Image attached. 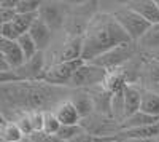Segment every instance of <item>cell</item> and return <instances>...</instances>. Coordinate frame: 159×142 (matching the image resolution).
I'll return each instance as SVG.
<instances>
[{"label": "cell", "instance_id": "6da1fadb", "mask_svg": "<svg viewBox=\"0 0 159 142\" xmlns=\"http://www.w3.org/2000/svg\"><path fill=\"white\" fill-rule=\"evenodd\" d=\"M70 96L65 88L52 86L45 82H18L2 85V107L5 113L15 109L16 113L24 112H48Z\"/></svg>", "mask_w": 159, "mask_h": 142}, {"label": "cell", "instance_id": "7a4b0ae2", "mask_svg": "<svg viewBox=\"0 0 159 142\" xmlns=\"http://www.w3.org/2000/svg\"><path fill=\"white\" fill-rule=\"evenodd\" d=\"M134 43L126 31L118 24L113 13H97L89 22L83 35V61L92 62L99 56L108 51L126 45Z\"/></svg>", "mask_w": 159, "mask_h": 142}, {"label": "cell", "instance_id": "3957f363", "mask_svg": "<svg viewBox=\"0 0 159 142\" xmlns=\"http://www.w3.org/2000/svg\"><path fill=\"white\" fill-rule=\"evenodd\" d=\"M45 53L40 51L37 56L25 61L21 67L13 69L7 73H0V83H18V82H43L45 77Z\"/></svg>", "mask_w": 159, "mask_h": 142}, {"label": "cell", "instance_id": "277c9868", "mask_svg": "<svg viewBox=\"0 0 159 142\" xmlns=\"http://www.w3.org/2000/svg\"><path fill=\"white\" fill-rule=\"evenodd\" d=\"M97 2H84L78 3L75 7H70L67 21H65L64 27L67 29V37H83L89 22L92 21L99 10Z\"/></svg>", "mask_w": 159, "mask_h": 142}, {"label": "cell", "instance_id": "5b68a950", "mask_svg": "<svg viewBox=\"0 0 159 142\" xmlns=\"http://www.w3.org/2000/svg\"><path fill=\"white\" fill-rule=\"evenodd\" d=\"M113 16L118 21V24L126 31V34L130 37V40L134 42V43H137L140 38L145 35V32L151 27V24L147 19L142 18L137 11L129 8L127 5L115 10L113 11Z\"/></svg>", "mask_w": 159, "mask_h": 142}, {"label": "cell", "instance_id": "8992f818", "mask_svg": "<svg viewBox=\"0 0 159 142\" xmlns=\"http://www.w3.org/2000/svg\"><path fill=\"white\" fill-rule=\"evenodd\" d=\"M137 50H139L137 43H126V45H121V46L108 51V53L99 56L91 64H96V66L105 69L107 72L116 70V69H121L124 64H127L132 58H134L135 53H137Z\"/></svg>", "mask_w": 159, "mask_h": 142}, {"label": "cell", "instance_id": "52a82bcc", "mask_svg": "<svg viewBox=\"0 0 159 142\" xmlns=\"http://www.w3.org/2000/svg\"><path fill=\"white\" fill-rule=\"evenodd\" d=\"M84 64V61H73V62H54L51 67L46 69L43 82L52 86H70L76 70Z\"/></svg>", "mask_w": 159, "mask_h": 142}, {"label": "cell", "instance_id": "ba28073f", "mask_svg": "<svg viewBox=\"0 0 159 142\" xmlns=\"http://www.w3.org/2000/svg\"><path fill=\"white\" fill-rule=\"evenodd\" d=\"M107 77V70L91 62H84L73 77L70 86L73 89H91L103 85V80Z\"/></svg>", "mask_w": 159, "mask_h": 142}, {"label": "cell", "instance_id": "9c48e42d", "mask_svg": "<svg viewBox=\"0 0 159 142\" xmlns=\"http://www.w3.org/2000/svg\"><path fill=\"white\" fill-rule=\"evenodd\" d=\"M70 11L69 3H62V2H43L42 8L38 11V16L42 21H45L52 31L62 29L65 26Z\"/></svg>", "mask_w": 159, "mask_h": 142}, {"label": "cell", "instance_id": "30bf717a", "mask_svg": "<svg viewBox=\"0 0 159 142\" xmlns=\"http://www.w3.org/2000/svg\"><path fill=\"white\" fill-rule=\"evenodd\" d=\"M83 59V37H67L56 54V62H73Z\"/></svg>", "mask_w": 159, "mask_h": 142}, {"label": "cell", "instance_id": "8fae6325", "mask_svg": "<svg viewBox=\"0 0 159 142\" xmlns=\"http://www.w3.org/2000/svg\"><path fill=\"white\" fill-rule=\"evenodd\" d=\"M0 58L7 61L11 69H18L25 62V58L22 54V50H21L18 40L0 38Z\"/></svg>", "mask_w": 159, "mask_h": 142}, {"label": "cell", "instance_id": "7c38bea8", "mask_svg": "<svg viewBox=\"0 0 159 142\" xmlns=\"http://www.w3.org/2000/svg\"><path fill=\"white\" fill-rule=\"evenodd\" d=\"M54 115L57 117V120L61 121V125H81V115H80L78 109L73 106V102L70 99H64L62 102L52 109Z\"/></svg>", "mask_w": 159, "mask_h": 142}, {"label": "cell", "instance_id": "4fadbf2b", "mask_svg": "<svg viewBox=\"0 0 159 142\" xmlns=\"http://www.w3.org/2000/svg\"><path fill=\"white\" fill-rule=\"evenodd\" d=\"M126 5L134 11H137L151 26L159 24V7L156 3V0H132V2H127Z\"/></svg>", "mask_w": 159, "mask_h": 142}, {"label": "cell", "instance_id": "5bb4252c", "mask_svg": "<svg viewBox=\"0 0 159 142\" xmlns=\"http://www.w3.org/2000/svg\"><path fill=\"white\" fill-rule=\"evenodd\" d=\"M52 32H54V31H52L45 21L40 19V16H38V19L34 22V26L29 31V34L34 38V42L37 43L38 50L43 51V53H45V50L49 46V43L52 40Z\"/></svg>", "mask_w": 159, "mask_h": 142}, {"label": "cell", "instance_id": "9a60e30c", "mask_svg": "<svg viewBox=\"0 0 159 142\" xmlns=\"http://www.w3.org/2000/svg\"><path fill=\"white\" fill-rule=\"evenodd\" d=\"M69 99L78 109L81 118H86V117L94 113V101H92V97H91L89 89H73V91H70Z\"/></svg>", "mask_w": 159, "mask_h": 142}, {"label": "cell", "instance_id": "2e32d148", "mask_svg": "<svg viewBox=\"0 0 159 142\" xmlns=\"http://www.w3.org/2000/svg\"><path fill=\"white\" fill-rule=\"evenodd\" d=\"M140 102H142V89L134 85H127V88L123 93L124 118L130 117V115H134L135 112L140 110Z\"/></svg>", "mask_w": 159, "mask_h": 142}, {"label": "cell", "instance_id": "e0dca14e", "mask_svg": "<svg viewBox=\"0 0 159 142\" xmlns=\"http://www.w3.org/2000/svg\"><path fill=\"white\" fill-rule=\"evenodd\" d=\"M0 137H2V142H22L25 139L18 123L3 117V115L2 121H0Z\"/></svg>", "mask_w": 159, "mask_h": 142}, {"label": "cell", "instance_id": "ac0fdd59", "mask_svg": "<svg viewBox=\"0 0 159 142\" xmlns=\"http://www.w3.org/2000/svg\"><path fill=\"white\" fill-rule=\"evenodd\" d=\"M154 123H159V118L156 117H151V115L145 113L142 110L135 112L134 115L124 118L121 123H119V131H126V130H135V128H142V126H150V125H154Z\"/></svg>", "mask_w": 159, "mask_h": 142}, {"label": "cell", "instance_id": "d6986e66", "mask_svg": "<svg viewBox=\"0 0 159 142\" xmlns=\"http://www.w3.org/2000/svg\"><path fill=\"white\" fill-rule=\"evenodd\" d=\"M119 140L121 139H157L159 137V123L150 125V126H142L135 128V130H126L118 133Z\"/></svg>", "mask_w": 159, "mask_h": 142}, {"label": "cell", "instance_id": "ffe728a7", "mask_svg": "<svg viewBox=\"0 0 159 142\" xmlns=\"http://www.w3.org/2000/svg\"><path fill=\"white\" fill-rule=\"evenodd\" d=\"M140 110L159 118V93L153 91V89H142Z\"/></svg>", "mask_w": 159, "mask_h": 142}, {"label": "cell", "instance_id": "44dd1931", "mask_svg": "<svg viewBox=\"0 0 159 142\" xmlns=\"http://www.w3.org/2000/svg\"><path fill=\"white\" fill-rule=\"evenodd\" d=\"M137 46H139V50H143V51L159 50V24H153L145 32V35L137 42Z\"/></svg>", "mask_w": 159, "mask_h": 142}, {"label": "cell", "instance_id": "7402d4cb", "mask_svg": "<svg viewBox=\"0 0 159 142\" xmlns=\"http://www.w3.org/2000/svg\"><path fill=\"white\" fill-rule=\"evenodd\" d=\"M18 43H19V46H21V50H22V54H24L25 61L32 59L34 56H37V54L40 53V50H38L37 43L34 42V38L30 37V34L21 35V37L18 38Z\"/></svg>", "mask_w": 159, "mask_h": 142}, {"label": "cell", "instance_id": "603a6c76", "mask_svg": "<svg viewBox=\"0 0 159 142\" xmlns=\"http://www.w3.org/2000/svg\"><path fill=\"white\" fill-rule=\"evenodd\" d=\"M84 133V128L81 125H62L61 126V130L59 133L56 134L57 137H61L62 140L65 142H72L75 140L80 134H83Z\"/></svg>", "mask_w": 159, "mask_h": 142}, {"label": "cell", "instance_id": "cb8c5ba5", "mask_svg": "<svg viewBox=\"0 0 159 142\" xmlns=\"http://www.w3.org/2000/svg\"><path fill=\"white\" fill-rule=\"evenodd\" d=\"M61 121L57 120V117L54 115V112L52 110H48L45 112V120H43V130L42 133H46V134H52L56 136L61 130Z\"/></svg>", "mask_w": 159, "mask_h": 142}, {"label": "cell", "instance_id": "d4e9b609", "mask_svg": "<svg viewBox=\"0 0 159 142\" xmlns=\"http://www.w3.org/2000/svg\"><path fill=\"white\" fill-rule=\"evenodd\" d=\"M42 3L43 2H40V0H19L16 11L18 15H38Z\"/></svg>", "mask_w": 159, "mask_h": 142}, {"label": "cell", "instance_id": "484cf974", "mask_svg": "<svg viewBox=\"0 0 159 142\" xmlns=\"http://www.w3.org/2000/svg\"><path fill=\"white\" fill-rule=\"evenodd\" d=\"M145 72H147L150 82L159 85V61H148L147 67H145Z\"/></svg>", "mask_w": 159, "mask_h": 142}, {"label": "cell", "instance_id": "4316f807", "mask_svg": "<svg viewBox=\"0 0 159 142\" xmlns=\"http://www.w3.org/2000/svg\"><path fill=\"white\" fill-rule=\"evenodd\" d=\"M0 35H2V38H7V40H18L19 38V34L13 27L11 22L0 24Z\"/></svg>", "mask_w": 159, "mask_h": 142}, {"label": "cell", "instance_id": "83f0119b", "mask_svg": "<svg viewBox=\"0 0 159 142\" xmlns=\"http://www.w3.org/2000/svg\"><path fill=\"white\" fill-rule=\"evenodd\" d=\"M29 139H32V142H65L57 136L52 134H46V133H35L34 136H30Z\"/></svg>", "mask_w": 159, "mask_h": 142}, {"label": "cell", "instance_id": "f1b7e54d", "mask_svg": "<svg viewBox=\"0 0 159 142\" xmlns=\"http://www.w3.org/2000/svg\"><path fill=\"white\" fill-rule=\"evenodd\" d=\"M16 16H18L16 10H13V8H0V24L11 22Z\"/></svg>", "mask_w": 159, "mask_h": 142}, {"label": "cell", "instance_id": "f546056e", "mask_svg": "<svg viewBox=\"0 0 159 142\" xmlns=\"http://www.w3.org/2000/svg\"><path fill=\"white\" fill-rule=\"evenodd\" d=\"M18 2L19 0H2V2H0V8H13V10H16Z\"/></svg>", "mask_w": 159, "mask_h": 142}, {"label": "cell", "instance_id": "4dcf8cb0", "mask_svg": "<svg viewBox=\"0 0 159 142\" xmlns=\"http://www.w3.org/2000/svg\"><path fill=\"white\" fill-rule=\"evenodd\" d=\"M119 142H156V139H132V137H129V139H121Z\"/></svg>", "mask_w": 159, "mask_h": 142}, {"label": "cell", "instance_id": "1f68e13d", "mask_svg": "<svg viewBox=\"0 0 159 142\" xmlns=\"http://www.w3.org/2000/svg\"><path fill=\"white\" fill-rule=\"evenodd\" d=\"M22 142H32V139H29V137H25V139H24Z\"/></svg>", "mask_w": 159, "mask_h": 142}, {"label": "cell", "instance_id": "d6a6232c", "mask_svg": "<svg viewBox=\"0 0 159 142\" xmlns=\"http://www.w3.org/2000/svg\"><path fill=\"white\" fill-rule=\"evenodd\" d=\"M156 3H157V7H159V0H156Z\"/></svg>", "mask_w": 159, "mask_h": 142}, {"label": "cell", "instance_id": "836d02e7", "mask_svg": "<svg viewBox=\"0 0 159 142\" xmlns=\"http://www.w3.org/2000/svg\"><path fill=\"white\" fill-rule=\"evenodd\" d=\"M156 142H159V137H157V139H156Z\"/></svg>", "mask_w": 159, "mask_h": 142}, {"label": "cell", "instance_id": "e575fe53", "mask_svg": "<svg viewBox=\"0 0 159 142\" xmlns=\"http://www.w3.org/2000/svg\"><path fill=\"white\" fill-rule=\"evenodd\" d=\"M113 142H119V140H113Z\"/></svg>", "mask_w": 159, "mask_h": 142}]
</instances>
